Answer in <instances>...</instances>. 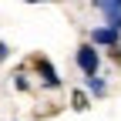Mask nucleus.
Returning a JSON list of instances; mask_svg holds the SVG:
<instances>
[{
  "label": "nucleus",
  "mask_w": 121,
  "mask_h": 121,
  "mask_svg": "<svg viewBox=\"0 0 121 121\" xmlns=\"http://www.w3.org/2000/svg\"><path fill=\"white\" fill-rule=\"evenodd\" d=\"M94 4L104 10V17H111V13H121V0H94Z\"/></svg>",
  "instance_id": "nucleus-4"
},
{
  "label": "nucleus",
  "mask_w": 121,
  "mask_h": 121,
  "mask_svg": "<svg viewBox=\"0 0 121 121\" xmlns=\"http://www.w3.org/2000/svg\"><path fill=\"white\" fill-rule=\"evenodd\" d=\"M78 67L87 74V78H94V74H98V51L91 47V44L78 47Z\"/></svg>",
  "instance_id": "nucleus-1"
},
{
  "label": "nucleus",
  "mask_w": 121,
  "mask_h": 121,
  "mask_svg": "<svg viewBox=\"0 0 121 121\" xmlns=\"http://www.w3.org/2000/svg\"><path fill=\"white\" fill-rule=\"evenodd\" d=\"M27 4H44V0H27Z\"/></svg>",
  "instance_id": "nucleus-8"
},
{
  "label": "nucleus",
  "mask_w": 121,
  "mask_h": 121,
  "mask_svg": "<svg viewBox=\"0 0 121 121\" xmlns=\"http://www.w3.org/2000/svg\"><path fill=\"white\" fill-rule=\"evenodd\" d=\"M4 57H7V47H4V44H0V60H4Z\"/></svg>",
  "instance_id": "nucleus-7"
},
{
  "label": "nucleus",
  "mask_w": 121,
  "mask_h": 121,
  "mask_svg": "<svg viewBox=\"0 0 121 121\" xmlns=\"http://www.w3.org/2000/svg\"><path fill=\"white\" fill-rule=\"evenodd\" d=\"M37 71L44 74V81H47L51 87H57V84H60V78H57V74H54V67L47 64V60H37Z\"/></svg>",
  "instance_id": "nucleus-3"
},
{
  "label": "nucleus",
  "mask_w": 121,
  "mask_h": 121,
  "mask_svg": "<svg viewBox=\"0 0 121 121\" xmlns=\"http://www.w3.org/2000/svg\"><path fill=\"white\" fill-rule=\"evenodd\" d=\"M87 87L94 91V94H104V81L101 78H87Z\"/></svg>",
  "instance_id": "nucleus-5"
},
{
  "label": "nucleus",
  "mask_w": 121,
  "mask_h": 121,
  "mask_svg": "<svg viewBox=\"0 0 121 121\" xmlns=\"http://www.w3.org/2000/svg\"><path fill=\"white\" fill-rule=\"evenodd\" d=\"M91 40H94V44H118V30H111V27H98L94 34H91Z\"/></svg>",
  "instance_id": "nucleus-2"
},
{
  "label": "nucleus",
  "mask_w": 121,
  "mask_h": 121,
  "mask_svg": "<svg viewBox=\"0 0 121 121\" xmlns=\"http://www.w3.org/2000/svg\"><path fill=\"white\" fill-rule=\"evenodd\" d=\"M74 108H87V98L84 94H74Z\"/></svg>",
  "instance_id": "nucleus-6"
}]
</instances>
